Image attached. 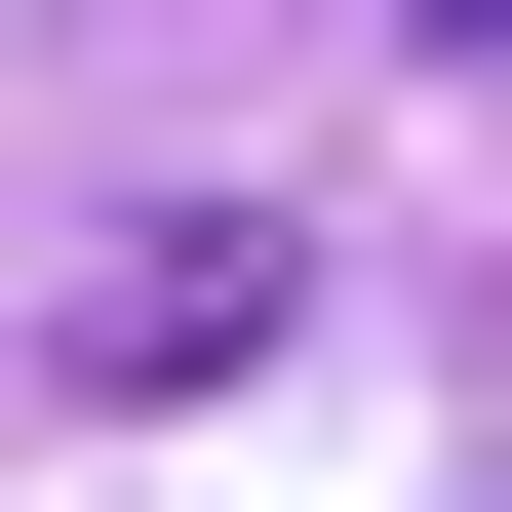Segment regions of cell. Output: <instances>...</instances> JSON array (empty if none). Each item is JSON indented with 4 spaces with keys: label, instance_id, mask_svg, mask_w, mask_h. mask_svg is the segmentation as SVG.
Listing matches in <instances>:
<instances>
[{
    "label": "cell",
    "instance_id": "obj_1",
    "mask_svg": "<svg viewBox=\"0 0 512 512\" xmlns=\"http://www.w3.org/2000/svg\"><path fill=\"white\" fill-rule=\"evenodd\" d=\"M237 355H276V237H237V197H158V237L40 276V394H237Z\"/></svg>",
    "mask_w": 512,
    "mask_h": 512
},
{
    "label": "cell",
    "instance_id": "obj_2",
    "mask_svg": "<svg viewBox=\"0 0 512 512\" xmlns=\"http://www.w3.org/2000/svg\"><path fill=\"white\" fill-rule=\"evenodd\" d=\"M434 40H512V0H434Z\"/></svg>",
    "mask_w": 512,
    "mask_h": 512
}]
</instances>
